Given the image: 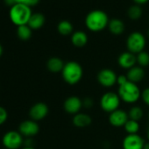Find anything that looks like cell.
<instances>
[{
    "instance_id": "1",
    "label": "cell",
    "mask_w": 149,
    "mask_h": 149,
    "mask_svg": "<svg viewBox=\"0 0 149 149\" xmlns=\"http://www.w3.org/2000/svg\"><path fill=\"white\" fill-rule=\"evenodd\" d=\"M109 18L105 12L102 10H93L90 12L85 18L86 27L94 33L101 32L108 26Z\"/></svg>"
},
{
    "instance_id": "2",
    "label": "cell",
    "mask_w": 149,
    "mask_h": 149,
    "mask_svg": "<svg viewBox=\"0 0 149 149\" xmlns=\"http://www.w3.org/2000/svg\"><path fill=\"white\" fill-rule=\"evenodd\" d=\"M84 76V69L81 64L77 61H70L65 63L61 71V77L64 82L69 85L78 84Z\"/></svg>"
},
{
    "instance_id": "3",
    "label": "cell",
    "mask_w": 149,
    "mask_h": 149,
    "mask_svg": "<svg viewBox=\"0 0 149 149\" xmlns=\"http://www.w3.org/2000/svg\"><path fill=\"white\" fill-rule=\"evenodd\" d=\"M32 14L31 7L23 4H16L9 11L10 19L17 26L27 25Z\"/></svg>"
},
{
    "instance_id": "4",
    "label": "cell",
    "mask_w": 149,
    "mask_h": 149,
    "mask_svg": "<svg viewBox=\"0 0 149 149\" xmlns=\"http://www.w3.org/2000/svg\"><path fill=\"white\" fill-rule=\"evenodd\" d=\"M118 94L120 99L126 104H134L141 97V91L137 84L127 81L123 85L118 86Z\"/></svg>"
},
{
    "instance_id": "5",
    "label": "cell",
    "mask_w": 149,
    "mask_h": 149,
    "mask_svg": "<svg viewBox=\"0 0 149 149\" xmlns=\"http://www.w3.org/2000/svg\"><path fill=\"white\" fill-rule=\"evenodd\" d=\"M120 97L118 93L109 91L104 93L100 98V107L101 109L107 113H111L114 111L119 109L120 105Z\"/></svg>"
},
{
    "instance_id": "6",
    "label": "cell",
    "mask_w": 149,
    "mask_h": 149,
    "mask_svg": "<svg viewBox=\"0 0 149 149\" xmlns=\"http://www.w3.org/2000/svg\"><path fill=\"white\" fill-rule=\"evenodd\" d=\"M146 47V38L139 32H132L129 34L126 40V47L129 52L138 54L144 51Z\"/></svg>"
},
{
    "instance_id": "7",
    "label": "cell",
    "mask_w": 149,
    "mask_h": 149,
    "mask_svg": "<svg viewBox=\"0 0 149 149\" xmlns=\"http://www.w3.org/2000/svg\"><path fill=\"white\" fill-rule=\"evenodd\" d=\"M2 143L6 149H19L24 144V138L19 132L9 131L3 136Z\"/></svg>"
},
{
    "instance_id": "8",
    "label": "cell",
    "mask_w": 149,
    "mask_h": 149,
    "mask_svg": "<svg viewBox=\"0 0 149 149\" xmlns=\"http://www.w3.org/2000/svg\"><path fill=\"white\" fill-rule=\"evenodd\" d=\"M117 74L111 68H103L97 74L98 84L104 88H111L117 84Z\"/></svg>"
},
{
    "instance_id": "9",
    "label": "cell",
    "mask_w": 149,
    "mask_h": 149,
    "mask_svg": "<svg viewBox=\"0 0 149 149\" xmlns=\"http://www.w3.org/2000/svg\"><path fill=\"white\" fill-rule=\"evenodd\" d=\"M83 108V100L77 96H70L67 97L63 103L64 111L69 115H76L80 112Z\"/></svg>"
},
{
    "instance_id": "10",
    "label": "cell",
    "mask_w": 149,
    "mask_h": 149,
    "mask_svg": "<svg viewBox=\"0 0 149 149\" xmlns=\"http://www.w3.org/2000/svg\"><path fill=\"white\" fill-rule=\"evenodd\" d=\"M19 132L26 138H33L40 132V126L38 123L33 119L25 120L20 123L19 126Z\"/></svg>"
},
{
    "instance_id": "11",
    "label": "cell",
    "mask_w": 149,
    "mask_h": 149,
    "mask_svg": "<svg viewBox=\"0 0 149 149\" xmlns=\"http://www.w3.org/2000/svg\"><path fill=\"white\" fill-rule=\"evenodd\" d=\"M145 143L144 139L138 133L127 134L122 141V147L123 149H143Z\"/></svg>"
},
{
    "instance_id": "12",
    "label": "cell",
    "mask_w": 149,
    "mask_h": 149,
    "mask_svg": "<svg viewBox=\"0 0 149 149\" xmlns=\"http://www.w3.org/2000/svg\"><path fill=\"white\" fill-rule=\"evenodd\" d=\"M49 109L48 106L42 102H39L34 104L29 111V116L31 118V119L38 122L40 121L42 119H44L47 114H48Z\"/></svg>"
},
{
    "instance_id": "13",
    "label": "cell",
    "mask_w": 149,
    "mask_h": 149,
    "mask_svg": "<svg viewBox=\"0 0 149 149\" xmlns=\"http://www.w3.org/2000/svg\"><path fill=\"white\" fill-rule=\"evenodd\" d=\"M128 119V112L122 109H118L109 115V123L114 127H124Z\"/></svg>"
},
{
    "instance_id": "14",
    "label": "cell",
    "mask_w": 149,
    "mask_h": 149,
    "mask_svg": "<svg viewBox=\"0 0 149 149\" xmlns=\"http://www.w3.org/2000/svg\"><path fill=\"white\" fill-rule=\"evenodd\" d=\"M137 59L136 54L126 51L122 54H120L118 57V64L119 67H121L124 69H130L132 67L136 66Z\"/></svg>"
},
{
    "instance_id": "15",
    "label": "cell",
    "mask_w": 149,
    "mask_h": 149,
    "mask_svg": "<svg viewBox=\"0 0 149 149\" xmlns=\"http://www.w3.org/2000/svg\"><path fill=\"white\" fill-rule=\"evenodd\" d=\"M125 76H126L128 81L134 83V84H138L144 79L145 71H144L143 68H141L139 66H134L132 68L127 70V73Z\"/></svg>"
},
{
    "instance_id": "16",
    "label": "cell",
    "mask_w": 149,
    "mask_h": 149,
    "mask_svg": "<svg viewBox=\"0 0 149 149\" xmlns=\"http://www.w3.org/2000/svg\"><path fill=\"white\" fill-rule=\"evenodd\" d=\"M73 125L77 128H86L92 123V118L90 115L86 113L79 112L76 115H74L72 119Z\"/></svg>"
},
{
    "instance_id": "17",
    "label": "cell",
    "mask_w": 149,
    "mask_h": 149,
    "mask_svg": "<svg viewBox=\"0 0 149 149\" xmlns=\"http://www.w3.org/2000/svg\"><path fill=\"white\" fill-rule=\"evenodd\" d=\"M64 61L59 57H51L47 61V68L51 73H61L64 68Z\"/></svg>"
},
{
    "instance_id": "18",
    "label": "cell",
    "mask_w": 149,
    "mask_h": 149,
    "mask_svg": "<svg viewBox=\"0 0 149 149\" xmlns=\"http://www.w3.org/2000/svg\"><path fill=\"white\" fill-rule=\"evenodd\" d=\"M71 42L77 47H83L88 43V35L84 31H77L71 35Z\"/></svg>"
},
{
    "instance_id": "19",
    "label": "cell",
    "mask_w": 149,
    "mask_h": 149,
    "mask_svg": "<svg viewBox=\"0 0 149 149\" xmlns=\"http://www.w3.org/2000/svg\"><path fill=\"white\" fill-rule=\"evenodd\" d=\"M45 21H46L45 16L41 13H37L32 14L27 25L30 26L32 30H38L44 26Z\"/></svg>"
},
{
    "instance_id": "20",
    "label": "cell",
    "mask_w": 149,
    "mask_h": 149,
    "mask_svg": "<svg viewBox=\"0 0 149 149\" xmlns=\"http://www.w3.org/2000/svg\"><path fill=\"white\" fill-rule=\"evenodd\" d=\"M109 31L114 35H120L125 31V24L118 19H112L108 24Z\"/></svg>"
},
{
    "instance_id": "21",
    "label": "cell",
    "mask_w": 149,
    "mask_h": 149,
    "mask_svg": "<svg viewBox=\"0 0 149 149\" xmlns=\"http://www.w3.org/2000/svg\"><path fill=\"white\" fill-rule=\"evenodd\" d=\"M57 31L63 36H68L73 33V25L68 20H61L57 26Z\"/></svg>"
},
{
    "instance_id": "22",
    "label": "cell",
    "mask_w": 149,
    "mask_h": 149,
    "mask_svg": "<svg viewBox=\"0 0 149 149\" xmlns=\"http://www.w3.org/2000/svg\"><path fill=\"white\" fill-rule=\"evenodd\" d=\"M17 35L22 40H28L32 37V29L28 25L19 26L17 27Z\"/></svg>"
},
{
    "instance_id": "23",
    "label": "cell",
    "mask_w": 149,
    "mask_h": 149,
    "mask_svg": "<svg viewBox=\"0 0 149 149\" xmlns=\"http://www.w3.org/2000/svg\"><path fill=\"white\" fill-rule=\"evenodd\" d=\"M143 115H144L143 110L139 106H132L128 111L129 119L135 120V121H138V122L143 118Z\"/></svg>"
},
{
    "instance_id": "24",
    "label": "cell",
    "mask_w": 149,
    "mask_h": 149,
    "mask_svg": "<svg viewBox=\"0 0 149 149\" xmlns=\"http://www.w3.org/2000/svg\"><path fill=\"white\" fill-rule=\"evenodd\" d=\"M124 129L128 134H137L139 131V124L138 121L128 119V121L124 125Z\"/></svg>"
},
{
    "instance_id": "25",
    "label": "cell",
    "mask_w": 149,
    "mask_h": 149,
    "mask_svg": "<svg viewBox=\"0 0 149 149\" xmlns=\"http://www.w3.org/2000/svg\"><path fill=\"white\" fill-rule=\"evenodd\" d=\"M127 15L132 20H138L142 16V8L138 5H134L128 9Z\"/></svg>"
},
{
    "instance_id": "26",
    "label": "cell",
    "mask_w": 149,
    "mask_h": 149,
    "mask_svg": "<svg viewBox=\"0 0 149 149\" xmlns=\"http://www.w3.org/2000/svg\"><path fill=\"white\" fill-rule=\"evenodd\" d=\"M136 59H137V63L138 66L141 68H145L149 66V54L146 51H142L136 54Z\"/></svg>"
},
{
    "instance_id": "27",
    "label": "cell",
    "mask_w": 149,
    "mask_h": 149,
    "mask_svg": "<svg viewBox=\"0 0 149 149\" xmlns=\"http://www.w3.org/2000/svg\"><path fill=\"white\" fill-rule=\"evenodd\" d=\"M40 0H14V3L16 4H23L29 7L35 6L39 4Z\"/></svg>"
},
{
    "instance_id": "28",
    "label": "cell",
    "mask_w": 149,
    "mask_h": 149,
    "mask_svg": "<svg viewBox=\"0 0 149 149\" xmlns=\"http://www.w3.org/2000/svg\"><path fill=\"white\" fill-rule=\"evenodd\" d=\"M7 118H8L7 111L3 106H0V125L5 124L6 122Z\"/></svg>"
},
{
    "instance_id": "29",
    "label": "cell",
    "mask_w": 149,
    "mask_h": 149,
    "mask_svg": "<svg viewBox=\"0 0 149 149\" xmlns=\"http://www.w3.org/2000/svg\"><path fill=\"white\" fill-rule=\"evenodd\" d=\"M94 105V101L91 97H85L83 99V107L85 109H91Z\"/></svg>"
},
{
    "instance_id": "30",
    "label": "cell",
    "mask_w": 149,
    "mask_h": 149,
    "mask_svg": "<svg viewBox=\"0 0 149 149\" xmlns=\"http://www.w3.org/2000/svg\"><path fill=\"white\" fill-rule=\"evenodd\" d=\"M141 98L145 103V104L149 106V88H146L141 92Z\"/></svg>"
},
{
    "instance_id": "31",
    "label": "cell",
    "mask_w": 149,
    "mask_h": 149,
    "mask_svg": "<svg viewBox=\"0 0 149 149\" xmlns=\"http://www.w3.org/2000/svg\"><path fill=\"white\" fill-rule=\"evenodd\" d=\"M128 81L127 77L125 74H120V76H118V78H117V84L118 86L120 85H123L124 84H125L126 82Z\"/></svg>"
},
{
    "instance_id": "32",
    "label": "cell",
    "mask_w": 149,
    "mask_h": 149,
    "mask_svg": "<svg viewBox=\"0 0 149 149\" xmlns=\"http://www.w3.org/2000/svg\"><path fill=\"white\" fill-rule=\"evenodd\" d=\"M133 1L139 6V5H144V4H146L148 0H133Z\"/></svg>"
},
{
    "instance_id": "33",
    "label": "cell",
    "mask_w": 149,
    "mask_h": 149,
    "mask_svg": "<svg viewBox=\"0 0 149 149\" xmlns=\"http://www.w3.org/2000/svg\"><path fill=\"white\" fill-rule=\"evenodd\" d=\"M143 149H149V141L145 143V146H144V148Z\"/></svg>"
},
{
    "instance_id": "34",
    "label": "cell",
    "mask_w": 149,
    "mask_h": 149,
    "mask_svg": "<svg viewBox=\"0 0 149 149\" xmlns=\"http://www.w3.org/2000/svg\"><path fill=\"white\" fill-rule=\"evenodd\" d=\"M2 54H3V47H2L1 44H0V57H1Z\"/></svg>"
},
{
    "instance_id": "35",
    "label": "cell",
    "mask_w": 149,
    "mask_h": 149,
    "mask_svg": "<svg viewBox=\"0 0 149 149\" xmlns=\"http://www.w3.org/2000/svg\"><path fill=\"white\" fill-rule=\"evenodd\" d=\"M146 137H147V139L149 140V126L147 127V130H146Z\"/></svg>"
},
{
    "instance_id": "36",
    "label": "cell",
    "mask_w": 149,
    "mask_h": 149,
    "mask_svg": "<svg viewBox=\"0 0 149 149\" xmlns=\"http://www.w3.org/2000/svg\"><path fill=\"white\" fill-rule=\"evenodd\" d=\"M21 149H35V148L34 147H26V146H25V147H23Z\"/></svg>"
},
{
    "instance_id": "37",
    "label": "cell",
    "mask_w": 149,
    "mask_h": 149,
    "mask_svg": "<svg viewBox=\"0 0 149 149\" xmlns=\"http://www.w3.org/2000/svg\"><path fill=\"white\" fill-rule=\"evenodd\" d=\"M147 34H148V37H149V30H148V32H147Z\"/></svg>"
},
{
    "instance_id": "38",
    "label": "cell",
    "mask_w": 149,
    "mask_h": 149,
    "mask_svg": "<svg viewBox=\"0 0 149 149\" xmlns=\"http://www.w3.org/2000/svg\"><path fill=\"white\" fill-rule=\"evenodd\" d=\"M148 118H149V113H148Z\"/></svg>"
}]
</instances>
